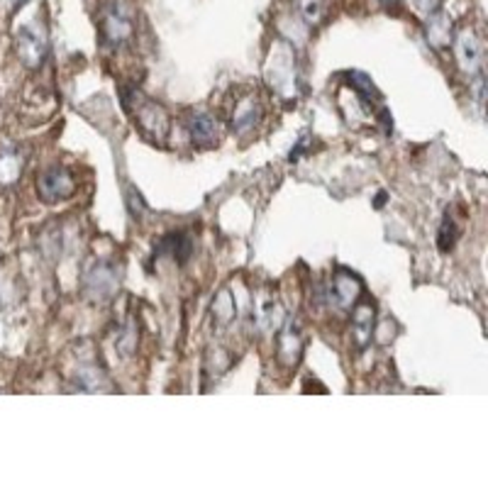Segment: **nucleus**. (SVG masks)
<instances>
[{
	"label": "nucleus",
	"mask_w": 488,
	"mask_h": 488,
	"mask_svg": "<svg viewBox=\"0 0 488 488\" xmlns=\"http://www.w3.org/2000/svg\"><path fill=\"white\" fill-rule=\"evenodd\" d=\"M137 323L134 320H127V325L120 327V332H117L116 347L117 352L123 356H132L137 352Z\"/></svg>",
	"instance_id": "a211bd4d"
},
{
	"label": "nucleus",
	"mask_w": 488,
	"mask_h": 488,
	"mask_svg": "<svg viewBox=\"0 0 488 488\" xmlns=\"http://www.w3.org/2000/svg\"><path fill=\"white\" fill-rule=\"evenodd\" d=\"M120 268L116 261L110 259H96L84 268V276H81V288H84V296L88 300H96V303H106L120 291Z\"/></svg>",
	"instance_id": "7ed1b4c3"
},
{
	"label": "nucleus",
	"mask_w": 488,
	"mask_h": 488,
	"mask_svg": "<svg viewBox=\"0 0 488 488\" xmlns=\"http://www.w3.org/2000/svg\"><path fill=\"white\" fill-rule=\"evenodd\" d=\"M303 356V332L296 320L286 317V323L278 327L276 335V359L284 369H296Z\"/></svg>",
	"instance_id": "6e6552de"
},
{
	"label": "nucleus",
	"mask_w": 488,
	"mask_h": 488,
	"mask_svg": "<svg viewBox=\"0 0 488 488\" xmlns=\"http://www.w3.org/2000/svg\"><path fill=\"white\" fill-rule=\"evenodd\" d=\"M137 10L130 0H106L98 12V35L103 47L120 49L134 37Z\"/></svg>",
	"instance_id": "f03ea898"
},
{
	"label": "nucleus",
	"mask_w": 488,
	"mask_h": 488,
	"mask_svg": "<svg viewBox=\"0 0 488 488\" xmlns=\"http://www.w3.org/2000/svg\"><path fill=\"white\" fill-rule=\"evenodd\" d=\"M124 201H127V208H130V212H132L134 220H137V218H142V212H147V205H144V198L140 196V191L130 188L127 196H124Z\"/></svg>",
	"instance_id": "412c9836"
},
{
	"label": "nucleus",
	"mask_w": 488,
	"mask_h": 488,
	"mask_svg": "<svg viewBox=\"0 0 488 488\" xmlns=\"http://www.w3.org/2000/svg\"><path fill=\"white\" fill-rule=\"evenodd\" d=\"M364 293V281L359 278V274L349 271V268H335V274L327 281L323 298L330 308L335 310H349L362 300Z\"/></svg>",
	"instance_id": "39448f33"
},
{
	"label": "nucleus",
	"mask_w": 488,
	"mask_h": 488,
	"mask_svg": "<svg viewBox=\"0 0 488 488\" xmlns=\"http://www.w3.org/2000/svg\"><path fill=\"white\" fill-rule=\"evenodd\" d=\"M373 327H376V308L369 300H359L352 313V337H355L356 347L364 349L372 342Z\"/></svg>",
	"instance_id": "4468645a"
},
{
	"label": "nucleus",
	"mask_w": 488,
	"mask_h": 488,
	"mask_svg": "<svg viewBox=\"0 0 488 488\" xmlns=\"http://www.w3.org/2000/svg\"><path fill=\"white\" fill-rule=\"evenodd\" d=\"M74 379V386L81 388L84 393H110L113 391V381L106 373V369L98 364L96 359H81L71 373Z\"/></svg>",
	"instance_id": "9b49d317"
},
{
	"label": "nucleus",
	"mask_w": 488,
	"mask_h": 488,
	"mask_svg": "<svg viewBox=\"0 0 488 488\" xmlns=\"http://www.w3.org/2000/svg\"><path fill=\"white\" fill-rule=\"evenodd\" d=\"M25 169V154L15 144L0 149V186H12L20 181Z\"/></svg>",
	"instance_id": "2eb2a0df"
},
{
	"label": "nucleus",
	"mask_w": 488,
	"mask_h": 488,
	"mask_svg": "<svg viewBox=\"0 0 488 488\" xmlns=\"http://www.w3.org/2000/svg\"><path fill=\"white\" fill-rule=\"evenodd\" d=\"M264 117V106L257 91H242L237 98H232L230 106V130L235 134H249Z\"/></svg>",
	"instance_id": "0eeeda50"
},
{
	"label": "nucleus",
	"mask_w": 488,
	"mask_h": 488,
	"mask_svg": "<svg viewBox=\"0 0 488 488\" xmlns=\"http://www.w3.org/2000/svg\"><path fill=\"white\" fill-rule=\"evenodd\" d=\"M235 316H237L235 298H232L230 291L225 288V291H220V293L215 296V300H212V317H215L218 325H230L232 320H235Z\"/></svg>",
	"instance_id": "f3484780"
},
{
	"label": "nucleus",
	"mask_w": 488,
	"mask_h": 488,
	"mask_svg": "<svg viewBox=\"0 0 488 488\" xmlns=\"http://www.w3.org/2000/svg\"><path fill=\"white\" fill-rule=\"evenodd\" d=\"M268 81L271 88L276 91L278 98L284 100H296L298 98V71H296V57L286 44H278L271 54L268 61Z\"/></svg>",
	"instance_id": "20e7f679"
},
{
	"label": "nucleus",
	"mask_w": 488,
	"mask_h": 488,
	"mask_svg": "<svg viewBox=\"0 0 488 488\" xmlns=\"http://www.w3.org/2000/svg\"><path fill=\"white\" fill-rule=\"evenodd\" d=\"M298 10L308 25H320L325 18V0H298Z\"/></svg>",
	"instance_id": "aec40b11"
},
{
	"label": "nucleus",
	"mask_w": 488,
	"mask_h": 488,
	"mask_svg": "<svg viewBox=\"0 0 488 488\" xmlns=\"http://www.w3.org/2000/svg\"><path fill=\"white\" fill-rule=\"evenodd\" d=\"M193 254V240L188 232H169L164 235L162 240L156 242L154 247V259H164L169 257L173 264L183 267Z\"/></svg>",
	"instance_id": "ddd939ff"
},
{
	"label": "nucleus",
	"mask_w": 488,
	"mask_h": 488,
	"mask_svg": "<svg viewBox=\"0 0 488 488\" xmlns=\"http://www.w3.org/2000/svg\"><path fill=\"white\" fill-rule=\"evenodd\" d=\"M76 193V179L67 166H49L37 176V196L44 203L68 201Z\"/></svg>",
	"instance_id": "423d86ee"
},
{
	"label": "nucleus",
	"mask_w": 488,
	"mask_h": 488,
	"mask_svg": "<svg viewBox=\"0 0 488 488\" xmlns=\"http://www.w3.org/2000/svg\"><path fill=\"white\" fill-rule=\"evenodd\" d=\"M123 108L147 140L156 144L166 142V137L172 132V116L162 103L147 98L137 88H123Z\"/></svg>",
	"instance_id": "f257e3e1"
},
{
	"label": "nucleus",
	"mask_w": 488,
	"mask_h": 488,
	"mask_svg": "<svg viewBox=\"0 0 488 488\" xmlns=\"http://www.w3.org/2000/svg\"><path fill=\"white\" fill-rule=\"evenodd\" d=\"M398 3H401V0H383V5H391V8H396Z\"/></svg>",
	"instance_id": "4be33fe9"
},
{
	"label": "nucleus",
	"mask_w": 488,
	"mask_h": 488,
	"mask_svg": "<svg viewBox=\"0 0 488 488\" xmlns=\"http://www.w3.org/2000/svg\"><path fill=\"white\" fill-rule=\"evenodd\" d=\"M15 49L25 67L39 68L47 59V35L37 28H20L15 35Z\"/></svg>",
	"instance_id": "1a4fd4ad"
},
{
	"label": "nucleus",
	"mask_w": 488,
	"mask_h": 488,
	"mask_svg": "<svg viewBox=\"0 0 488 488\" xmlns=\"http://www.w3.org/2000/svg\"><path fill=\"white\" fill-rule=\"evenodd\" d=\"M428 39L432 47H450L452 28L444 12H435L428 18Z\"/></svg>",
	"instance_id": "dca6fc26"
},
{
	"label": "nucleus",
	"mask_w": 488,
	"mask_h": 488,
	"mask_svg": "<svg viewBox=\"0 0 488 488\" xmlns=\"http://www.w3.org/2000/svg\"><path fill=\"white\" fill-rule=\"evenodd\" d=\"M186 132L198 149H211L220 142V124L211 113H193L186 120Z\"/></svg>",
	"instance_id": "f8f14e48"
},
{
	"label": "nucleus",
	"mask_w": 488,
	"mask_h": 488,
	"mask_svg": "<svg viewBox=\"0 0 488 488\" xmlns=\"http://www.w3.org/2000/svg\"><path fill=\"white\" fill-rule=\"evenodd\" d=\"M460 240V228H457V222H454V215L450 211L444 212V220H442L440 235H437V244H440L442 252H450L454 244Z\"/></svg>",
	"instance_id": "6ab92c4d"
},
{
	"label": "nucleus",
	"mask_w": 488,
	"mask_h": 488,
	"mask_svg": "<svg viewBox=\"0 0 488 488\" xmlns=\"http://www.w3.org/2000/svg\"><path fill=\"white\" fill-rule=\"evenodd\" d=\"M454 52H457V61L464 74L469 76H481V67H484V47L481 39L474 35V29H461L454 37Z\"/></svg>",
	"instance_id": "9d476101"
}]
</instances>
